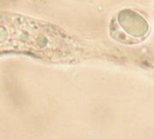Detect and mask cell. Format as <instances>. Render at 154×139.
<instances>
[{
    "mask_svg": "<svg viewBox=\"0 0 154 139\" xmlns=\"http://www.w3.org/2000/svg\"><path fill=\"white\" fill-rule=\"evenodd\" d=\"M77 52V44L49 23L16 14L0 13V55L25 53L51 62H67Z\"/></svg>",
    "mask_w": 154,
    "mask_h": 139,
    "instance_id": "6da1fadb",
    "label": "cell"
},
{
    "mask_svg": "<svg viewBox=\"0 0 154 139\" xmlns=\"http://www.w3.org/2000/svg\"><path fill=\"white\" fill-rule=\"evenodd\" d=\"M110 35L124 45H137L148 38L150 25L144 16L131 8L122 9L111 20Z\"/></svg>",
    "mask_w": 154,
    "mask_h": 139,
    "instance_id": "7a4b0ae2",
    "label": "cell"
}]
</instances>
